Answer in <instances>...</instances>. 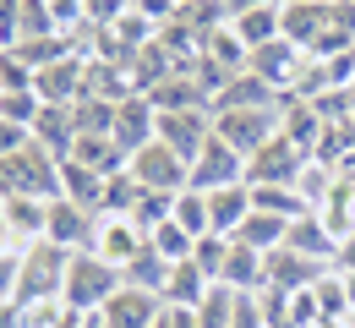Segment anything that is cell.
Masks as SVG:
<instances>
[{
	"label": "cell",
	"instance_id": "cell-10",
	"mask_svg": "<svg viewBox=\"0 0 355 328\" xmlns=\"http://www.w3.org/2000/svg\"><path fill=\"white\" fill-rule=\"evenodd\" d=\"M104 328H153L164 318V301L153 290H137V284H121L110 301H104Z\"/></svg>",
	"mask_w": 355,
	"mask_h": 328
},
{
	"label": "cell",
	"instance_id": "cell-36",
	"mask_svg": "<svg viewBox=\"0 0 355 328\" xmlns=\"http://www.w3.org/2000/svg\"><path fill=\"white\" fill-rule=\"evenodd\" d=\"M22 323V307L17 301H0V328H17Z\"/></svg>",
	"mask_w": 355,
	"mask_h": 328
},
{
	"label": "cell",
	"instance_id": "cell-38",
	"mask_svg": "<svg viewBox=\"0 0 355 328\" xmlns=\"http://www.w3.org/2000/svg\"><path fill=\"white\" fill-rule=\"evenodd\" d=\"M77 328H104V318H98V312H83V318H77Z\"/></svg>",
	"mask_w": 355,
	"mask_h": 328
},
{
	"label": "cell",
	"instance_id": "cell-20",
	"mask_svg": "<svg viewBox=\"0 0 355 328\" xmlns=\"http://www.w3.org/2000/svg\"><path fill=\"white\" fill-rule=\"evenodd\" d=\"M230 28L241 33V44H246V49H263V44H273V39H284V6L241 11V17H230Z\"/></svg>",
	"mask_w": 355,
	"mask_h": 328
},
{
	"label": "cell",
	"instance_id": "cell-29",
	"mask_svg": "<svg viewBox=\"0 0 355 328\" xmlns=\"http://www.w3.org/2000/svg\"><path fill=\"white\" fill-rule=\"evenodd\" d=\"M148 241H153V246H159V252H164V257H170V263H186V257H191V252H197V241H191V235L180 230L175 219H164V225H159V230L148 235Z\"/></svg>",
	"mask_w": 355,
	"mask_h": 328
},
{
	"label": "cell",
	"instance_id": "cell-14",
	"mask_svg": "<svg viewBox=\"0 0 355 328\" xmlns=\"http://www.w3.org/2000/svg\"><path fill=\"white\" fill-rule=\"evenodd\" d=\"M284 246L301 252V257H311V263H334V252H339V230H328V219L311 208V214H301V219L290 225Z\"/></svg>",
	"mask_w": 355,
	"mask_h": 328
},
{
	"label": "cell",
	"instance_id": "cell-27",
	"mask_svg": "<svg viewBox=\"0 0 355 328\" xmlns=\"http://www.w3.org/2000/svg\"><path fill=\"white\" fill-rule=\"evenodd\" d=\"M137 197H142V187H137L132 170H115V175H104V197H98V219L104 214H132Z\"/></svg>",
	"mask_w": 355,
	"mask_h": 328
},
{
	"label": "cell",
	"instance_id": "cell-31",
	"mask_svg": "<svg viewBox=\"0 0 355 328\" xmlns=\"http://www.w3.org/2000/svg\"><path fill=\"white\" fill-rule=\"evenodd\" d=\"M17 33H22V0H0V49L17 44Z\"/></svg>",
	"mask_w": 355,
	"mask_h": 328
},
{
	"label": "cell",
	"instance_id": "cell-23",
	"mask_svg": "<svg viewBox=\"0 0 355 328\" xmlns=\"http://www.w3.org/2000/svg\"><path fill=\"white\" fill-rule=\"evenodd\" d=\"M60 197H71V202H83L88 214H98L104 175H98V170H88V164H77V159H60Z\"/></svg>",
	"mask_w": 355,
	"mask_h": 328
},
{
	"label": "cell",
	"instance_id": "cell-35",
	"mask_svg": "<svg viewBox=\"0 0 355 328\" xmlns=\"http://www.w3.org/2000/svg\"><path fill=\"white\" fill-rule=\"evenodd\" d=\"M257 6H284V0H224V11H230V17H241V11H257Z\"/></svg>",
	"mask_w": 355,
	"mask_h": 328
},
{
	"label": "cell",
	"instance_id": "cell-13",
	"mask_svg": "<svg viewBox=\"0 0 355 328\" xmlns=\"http://www.w3.org/2000/svg\"><path fill=\"white\" fill-rule=\"evenodd\" d=\"M83 77H88V60L83 55H60V60H49L44 71H39L33 94L44 98V104H77L83 98Z\"/></svg>",
	"mask_w": 355,
	"mask_h": 328
},
{
	"label": "cell",
	"instance_id": "cell-28",
	"mask_svg": "<svg viewBox=\"0 0 355 328\" xmlns=\"http://www.w3.org/2000/svg\"><path fill=\"white\" fill-rule=\"evenodd\" d=\"M17 307H22V323L17 328H77V318H83L66 301H17Z\"/></svg>",
	"mask_w": 355,
	"mask_h": 328
},
{
	"label": "cell",
	"instance_id": "cell-16",
	"mask_svg": "<svg viewBox=\"0 0 355 328\" xmlns=\"http://www.w3.org/2000/svg\"><path fill=\"white\" fill-rule=\"evenodd\" d=\"M263 279H268V257H263V252H252V246H241V241H230L224 268H219V284L241 290V295H257Z\"/></svg>",
	"mask_w": 355,
	"mask_h": 328
},
{
	"label": "cell",
	"instance_id": "cell-15",
	"mask_svg": "<svg viewBox=\"0 0 355 328\" xmlns=\"http://www.w3.org/2000/svg\"><path fill=\"white\" fill-rule=\"evenodd\" d=\"M202 197H208V225H214V235H235L246 225V214H252V187L246 181L214 187V191H202Z\"/></svg>",
	"mask_w": 355,
	"mask_h": 328
},
{
	"label": "cell",
	"instance_id": "cell-12",
	"mask_svg": "<svg viewBox=\"0 0 355 328\" xmlns=\"http://www.w3.org/2000/svg\"><path fill=\"white\" fill-rule=\"evenodd\" d=\"M235 181H246V159L230 148V142H208L197 159H191V187L197 191H214V187H235Z\"/></svg>",
	"mask_w": 355,
	"mask_h": 328
},
{
	"label": "cell",
	"instance_id": "cell-17",
	"mask_svg": "<svg viewBox=\"0 0 355 328\" xmlns=\"http://www.w3.org/2000/svg\"><path fill=\"white\" fill-rule=\"evenodd\" d=\"M0 208H6V225H11V241H17V252H22V246H33V241H44L49 197H6Z\"/></svg>",
	"mask_w": 355,
	"mask_h": 328
},
{
	"label": "cell",
	"instance_id": "cell-26",
	"mask_svg": "<svg viewBox=\"0 0 355 328\" xmlns=\"http://www.w3.org/2000/svg\"><path fill=\"white\" fill-rule=\"evenodd\" d=\"M170 219H175V225H180L186 235H191V241L214 235V225H208V197H202L197 187H186V191L175 197V214H170Z\"/></svg>",
	"mask_w": 355,
	"mask_h": 328
},
{
	"label": "cell",
	"instance_id": "cell-37",
	"mask_svg": "<svg viewBox=\"0 0 355 328\" xmlns=\"http://www.w3.org/2000/svg\"><path fill=\"white\" fill-rule=\"evenodd\" d=\"M0 252H17V241H11V225H6V208H0Z\"/></svg>",
	"mask_w": 355,
	"mask_h": 328
},
{
	"label": "cell",
	"instance_id": "cell-3",
	"mask_svg": "<svg viewBox=\"0 0 355 328\" xmlns=\"http://www.w3.org/2000/svg\"><path fill=\"white\" fill-rule=\"evenodd\" d=\"M126 170L137 175V187H142V191H164V197H180V191L191 187V164L180 159L170 142H159V137L148 142V148H137Z\"/></svg>",
	"mask_w": 355,
	"mask_h": 328
},
{
	"label": "cell",
	"instance_id": "cell-30",
	"mask_svg": "<svg viewBox=\"0 0 355 328\" xmlns=\"http://www.w3.org/2000/svg\"><path fill=\"white\" fill-rule=\"evenodd\" d=\"M44 110L39 94H0V121H17V126H33Z\"/></svg>",
	"mask_w": 355,
	"mask_h": 328
},
{
	"label": "cell",
	"instance_id": "cell-40",
	"mask_svg": "<svg viewBox=\"0 0 355 328\" xmlns=\"http://www.w3.org/2000/svg\"><path fill=\"white\" fill-rule=\"evenodd\" d=\"M345 328H355V318H345Z\"/></svg>",
	"mask_w": 355,
	"mask_h": 328
},
{
	"label": "cell",
	"instance_id": "cell-2",
	"mask_svg": "<svg viewBox=\"0 0 355 328\" xmlns=\"http://www.w3.org/2000/svg\"><path fill=\"white\" fill-rule=\"evenodd\" d=\"M17 257H22V268H17V301H60L71 252L55 246V241H33V246H22Z\"/></svg>",
	"mask_w": 355,
	"mask_h": 328
},
{
	"label": "cell",
	"instance_id": "cell-9",
	"mask_svg": "<svg viewBox=\"0 0 355 328\" xmlns=\"http://www.w3.org/2000/svg\"><path fill=\"white\" fill-rule=\"evenodd\" d=\"M246 71H252V77H263L273 94H284V88L306 71V49L290 44V39H273V44L252 49V66H246Z\"/></svg>",
	"mask_w": 355,
	"mask_h": 328
},
{
	"label": "cell",
	"instance_id": "cell-25",
	"mask_svg": "<svg viewBox=\"0 0 355 328\" xmlns=\"http://www.w3.org/2000/svg\"><path fill=\"white\" fill-rule=\"evenodd\" d=\"M235 307H241V290H230V284H214L191 312H197V328H230L235 323Z\"/></svg>",
	"mask_w": 355,
	"mask_h": 328
},
{
	"label": "cell",
	"instance_id": "cell-24",
	"mask_svg": "<svg viewBox=\"0 0 355 328\" xmlns=\"http://www.w3.org/2000/svg\"><path fill=\"white\" fill-rule=\"evenodd\" d=\"M268 98H273V88H268L263 77L241 71V77H230L219 94H214V110H268Z\"/></svg>",
	"mask_w": 355,
	"mask_h": 328
},
{
	"label": "cell",
	"instance_id": "cell-21",
	"mask_svg": "<svg viewBox=\"0 0 355 328\" xmlns=\"http://www.w3.org/2000/svg\"><path fill=\"white\" fill-rule=\"evenodd\" d=\"M208 290H214V279L197 268V257H186V263L170 268V279H164V307H186V312H191Z\"/></svg>",
	"mask_w": 355,
	"mask_h": 328
},
{
	"label": "cell",
	"instance_id": "cell-6",
	"mask_svg": "<svg viewBox=\"0 0 355 328\" xmlns=\"http://www.w3.org/2000/svg\"><path fill=\"white\" fill-rule=\"evenodd\" d=\"M295 175H301V148L284 132L246 159V187H295Z\"/></svg>",
	"mask_w": 355,
	"mask_h": 328
},
{
	"label": "cell",
	"instance_id": "cell-18",
	"mask_svg": "<svg viewBox=\"0 0 355 328\" xmlns=\"http://www.w3.org/2000/svg\"><path fill=\"white\" fill-rule=\"evenodd\" d=\"M33 142L49 148L55 159H66L71 142H77V115H71V104H44L39 121H33Z\"/></svg>",
	"mask_w": 355,
	"mask_h": 328
},
{
	"label": "cell",
	"instance_id": "cell-32",
	"mask_svg": "<svg viewBox=\"0 0 355 328\" xmlns=\"http://www.w3.org/2000/svg\"><path fill=\"white\" fill-rule=\"evenodd\" d=\"M33 142V126H17V121H0V159H11V153H22Z\"/></svg>",
	"mask_w": 355,
	"mask_h": 328
},
{
	"label": "cell",
	"instance_id": "cell-22",
	"mask_svg": "<svg viewBox=\"0 0 355 328\" xmlns=\"http://www.w3.org/2000/svg\"><path fill=\"white\" fill-rule=\"evenodd\" d=\"M170 268H175V263H170V257H164V252L148 241V246L137 252V257L121 268V274H126V284H137V290H153V295L164 301V279H170Z\"/></svg>",
	"mask_w": 355,
	"mask_h": 328
},
{
	"label": "cell",
	"instance_id": "cell-5",
	"mask_svg": "<svg viewBox=\"0 0 355 328\" xmlns=\"http://www.w3.org/2000/svg\"><path fill=\"white\" fill-rule=\"evenodd\" d=\"M159 142H170L191 164L214 142V110H159Z\"/></svg>",
	"mask_w": 355,
	"mask_h": 328
},
{
	"label": "cell",
	"instance_id": "cell-19",
	"mask_svg": "<svg viewBox=\"0 0 355 328\" xmlns=\"http://www.w3.org/2000/svg\"><path fill=\"white\" fill-rule=\"evenodd\" d=\"M290 225H295V219H279V214H263V208H252V214H246V225L230 235V241H241V246H252V252H263V257H268V252H279V246H284Z\"/></svg>",
	"mask_w": 355,
	"mask_h": 328
},
{
	"label": "cell",
	"instance_id": "cell-1",
	"mask_svg": "<svg viewBox=\"0 0 355 328\" xmlns=\"http://www.w3.org/2000/svg\"><path fill=\"white\" fill-rule=\"evenodd\" d=\"M121 284H126V274H121L115 263H104L98 252H71L60 301H66L71 312H104V301H110Z\"/></svg>",
	"mask_w": 355,
	"mask_h": 328
},
{
	"label": "cell",
	"instance_id": "cell-7",
	"mask_svg": "<svg viewBox=\"0 0 355 328\" xmlns=\"http://www.w3.org/2000/svg\"><path fill=\"white\" fill-rule=\"evenodd\" d=\"M93 230H98V214H88V208H83V202H71V197H49L44 241L66 246V252H88V246H93Z\"/></svg>",
	"mask_w": 355,
	"mask_h": 328
},
{
	"label": "cell",
	"instance_id": "cell-34",
	"mask_svg": "<svg viewBox=\"0 0 355 328\" xmlns=\"http://www.w3.org/2000/svg\"><path fill=\"white\" fill-rule=\"evenodd\" d=\"M334 268L339 274H355V230L339 235V252H334Z\"/></svg>",
	"mask_w": 355,
	"mask_h": 328
},
{
	"label": "cell",
	"instance_id": "cell-4",
	"mask_svg": "<svg viewBox=\"0 0 355 328\" xmlns=\"http://www.w3.org/2000/svg\"><path fill=\"white\" fill-rule=\"evenodd\" d=\"M214 137L230 142L241 159H252L263 142H273V110H214Z\"/></svg>",
	"mask_w": 355,
	"mask_h": 328
},
{
	"label": "cell",
	"instance_id": "cell-11",
	"mask_svg": "<svg viewBox=\"0 0 355 328\" xmlns=\"http://www.w3.org/2000/svg\"><path fill=\"white\" fill-rule=\"evenodd\" d=\"M110 137L121 142L126 153H137V148H148V142L159 137V110H153V98L148 94H126L121 104H115V132Z\"/></svg>",
	"mask_w": 355,
	"mask_h": 328
},
{
	"label": "cell",
	"instance_id": "cell-33",
	"mask_svg": "<svg viewBox=\"0 0 355 328\" xmlns=\"http://www.w3.org/2000/svg\"><path fill=\"white\" fill-rule=\"evenodd\" d=\"M17 268H22V257L0 252V301H17Z\"/></svg>",
	"mask_w": 355,
	"mask_h": 328
},
{
	"label": "cell",
	"instance_id": "cell-39",
	"mask_svg": "<svg viewBox=\"0 0 355 328\" xmlns=\"http://www.w3.org/2000/svg\"><path fill=\"white\" fill-rule=\"evenodd\" d=\"M153 328H170V307H164V318H159V323H153Z\"/></svg>",
	"mask_w": 355,
	"mask_h": 328
},
{
	"label": "cell",
	"instance_id": "cell-8",
	"mask_svg": "<svg viewBox=\"0 0 355 328\" xmlns=\"http://www.w3.org/2000/svg\"><path fill=\"white\" fill-rule=\"evenodd\" d=\"M142 246H148V230L137 225L132 214H104V219H98V230H93V246H88V252H98V257H104V263H115V268H126Z\"/></svg>",
	"mask_w": 355,
	"mask_h": 328
},
{
	"label": "cell",
	"instance_id": "cell-41",
	"mask_svg": "<svg viewBox=\"0 0 355 328\" xmlns=\"http://www.w3.org/2000/svg\"><path fill=\"white\" fill-rule=\"evenodd\" d=\"M284 6H295V0H284Z\"/></svg>",
	"mask_w": 355,
	"mask_h": 328
}]
</instances>
